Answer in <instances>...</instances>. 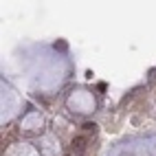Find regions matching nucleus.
<instances>
[{"label": "nucleus", "instance_id": "1", "mask_svg": "<svg viewBox=\"0 0 156 156\" xmlns=\"http://www.w3.org/2000/svg\"><path fill=\"white\" fill-rule=\"evenodd\" d=\"M84 143H86V139H84V136H77L75 141H73V147H75L77 152H81V150H84Z\"/></svg>", "mask_w": 156, "mask_h": 156}]
</instances>
